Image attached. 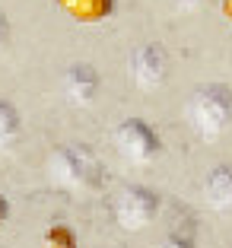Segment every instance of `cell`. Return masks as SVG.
I'll return each mask as SVG.
<instances>
[{
  "mask_svg": "<svg viewBox=\"0 0 232 248\" xmlns=\"http://www.w3.org/2000/svg\"><path fill=\"white\" fill-rule=\"evenodd\" d=\"M3 219H7V201L0 197V226H3Z\"/></svg>",
  "mask_w": 232,
  "mask_h": 248,
  "instance_id": "obj_15",
  "label": "cell"
},
{
  "mask_svg": "<svg viewBox=\"0 0 232 248\" xmlns=\"http://www.w3.org/2000/svg\"><path fill=\"white\" fill-rule=\"evenodd\" d=\"M191 124L203 140H217L232 127V89L223 83H207L191 102Z\"/></svg>",
  "mask_w": 232,
  "mask_h": 248,
  "instance_id": "obj_2",
  "label": "cell"
},
{
  "mask_svg": "<svg viewBox=\"0 0 232 248\" xmlns=\"http://www.w3.org/2000/svg\"><path fill=\"white\" fill-rule=\"evenodd\" d=\"M3 38H7V16L0 13V42H3Z\"/></svg>",
  "mask_w": 232,
  "mask_h": 248,
  "instance_id": "obj_13",
  "label": "cell"
},
{
  "mask_svg": "<svg viewBox=\"0 0 232 248\" xmlns=\"http://www.w3.org/2000/svg\"><path fill=\"white\" fill-rule=\"evenodd\" d=\"M159 248H194V242L188 239V235H169V239H162V245Z\"/></svg>",
  "mask_w": 232,
  "mask_h": 248,
  "instance_id": "obj_11",
  "label": "cell"
},
{
  "mask_svg": "<svg viewBox=\"0 0 232 248\" xmlns=\"http://www.w3.org/2000/svg\"><path fill=\"white\" fill-rule=\"evenodd\" d=\"M58 7L77 22H102L115 10V0H58Z\"/></svg>",
  "mask_w": 232,
  "mask_h": 248,
  "instance_id": "obj_8",
  "label": "cell"
},
{
  "mask_svg": "<svg viewBox=\"0 0 232 248\" xmlns=\"http://www.w3.org/2000/svg\"><path fill=\"white\" fill-rule=\"evenodd\" d=\"M203 194H207V204L219 213L232 210V166H219L213 169L207 182H203Z\"/></svg>",
  "mask_w": 232,
  "mask_h": 248,
  "instance_id": "obj_7",
  "label": "cell"
},
{
  "mask_svg": "<svg viewBox=\"0 0 232 248\" xmlns=\"http://www.w3.org/2000/svg\"><path fill=\"white\" fill-rule=\"evenodd\" d=\"M111 210H115L118 226L137 232V229H143L146 223L156 217V210H159V194L143 188V185H127V188H121L115 194Z\"/></svg>",
  "mask_w": 232,
  "mask_h": 248,
  "instance_id": "obj_4",
  "label": "cell"
},
{
  "mask_svg": "<svg viewBox=\"0 0 232 248\" xmlns=\"http://www.w3.org/2000/svg\"><path fill=\"white\" fill-rule=\"evenodd\" d=\"M102 86V77L95 73L93 64H70L64 73V95L70 105H89L95 99V93H99Z\"/></svg>",
  "mask_w": 232,
  "mask_h": 248,
  "instance_id": "obj_6",
  "label": "cell"
},
{
  "mask_svg": "<svg viewBox=\"0 0 232 248\" xmlns=\"http://www.w3.org/2000/svg\"><path fill=\"white\" fill-rule=\"evenodd\" d=\"M131 77L140 89L153 93V89H159L169 77V58L156 42H143L134 48L131 54Z\"/></svg>",
  "mask_w": 232,
  "mask_h": 248,
  "instance_id": "obj_5",
  "label": "cell"
},
{
  "mask_svg": "<svg viewBox=\"0 0 232 248\" xmlns=\"http://www.w3.org/2000/svg\"><path fill=\"white\" fill-rule=\"evenodd\" d=\"M42 248H77V235H73L70 226L58 223V226H51L48 232H45Z\"/></svg>",
  "mask_w": 232,
  "mask_h": 248,
  "instance_id": "obj_10",
  "label": "cell"
},
{
  "mask_svg": "<svg viewBox=\"0 0 232 248\" xmlns=\"http://www.w3.org/2000/svg\"><path fill=\"white\" fill-rule=\"evenodd\" d=\"M223 13H226V19L232 22V0H223Z\"/></svg>",
  "mask_w": 232,
  "mask_h": 248,
  "instance_id": "obj_14",
  "label": "cell"
},
{
  "mask_svg": "<svg viewBox=\"0 0 232 248\" xmlns=\"http://www.w3.org/2000/svg\"><path fill=\"white\" fill-rule=\"evenodd\" d=\"M48 175L67 191H95L102 185V166L86 146L67 143L58 146L48 159Z\"/></svg>",
  "mask_w": 232,
  "mask_h": 248,
  "instance_id": "obj_1",
  "label": "cell"
},
{
  "mask_svg": "<svg viewBox=\"0 0 232 248\" xmlns=\"http://www.w3.org/2000/svg\"><path fill=\"white\" fill-rule=\"evenodd\" d=\"M115 150L131 166H146L159 156V134L140 118H127L115 127Z\"/></svg>",
  "mask_w": 232,
  "mask_h": 248,
  "instance_id": "obj_3",
  "label": "cell"
},
{
  "mask_svg": "<svg viewBox=\"0 0 232 248\" xmlns=\"http://www.w3.org/2000/svg\"><path fill=\"white\" fill-rule=\"evenodd\" d=\"M16 134H19V111L0 99V150L13 143Z\"/></svg>",
  "mask_w": 232,
  "mask_h": 248,
  "instance_id": "obj_9",
  "label": "cell"
},
{
  "mask_svg": "<svg viewBox=\"0 0 232 248\" xmlns=\"http://www.w3.org/2000/svg\"><path fill=\"white\" fill-rule=\"evenodd\" d=\"M203 0H172V7H178V10H194V7H201Z\"/></svg>",
  "mask_w": 232,
  "mask_h": 248,
  "instance_id": "obj_12",
  "label": "cell"
}]
</instances>
